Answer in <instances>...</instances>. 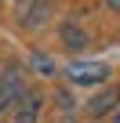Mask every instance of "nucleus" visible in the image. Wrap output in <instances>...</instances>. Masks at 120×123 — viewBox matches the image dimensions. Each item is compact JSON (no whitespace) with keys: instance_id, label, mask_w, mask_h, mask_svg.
Instances as JSON below:
<instances>
[{"instance_id":"nucleus-8","label":"nucleus","mask_w":120,"mask_h":123,"mask_svg":"<svg viewBox=\"0 0 120 123\" xmlns=\"http://www.w3.org/2000/svg\"><path fill=\"white\" fill-rule=\"evenodd\" d=\"M55 98H58V105H62V109H73V105H77V101H73V98H69V91H58V94H55Z\"/></svg>"},{"instance_id":"nucleus-3","label":"nucleus","mask_w":120,"mask_h":123,"mask_svg":"<svg viewBox=\"0 0 120 123\" xmlns=\"http://www.w3.org/2000/svg\"><path fill=\"white\" fill-rule=\"evenodd\" d=\"M36 116H40V94L26 91V98L15 105V123H36Z\"/></svg>"},{"instance_id":"nucleus-1","label":"nucleus","mask_w":120,"mask_h":123,"mask_svg":"<svg viewBox=\"0 0 120 123\" xmlns=\"http://www.w3.org/2000/svg\"><path fill=\"white\" fill-rule=\"evenodd\" d=\"M66 76L77 87H91V83H102L109 76V69L102 65V62H69V65H66Z\"/></svg>"},{"instance_id":"nucleus-5","label":"nucleus","mask_w":120,"mask_h":123,"mask_svg":"<svg viewBox=\"0 0 120 123\" xmlns=\"http://www.w3.org/2000/svg\"><path fill=\"white\" fill-rule=\"evenodd\" d=\"M62 40H66L69 47H77V51H80V47H87V33H84L80 25H73V22H66V25H62Z\"/></svg>"},{"instance_id":"nucleus-10","label":"nucleus","mask_w":120,"mask_h":123,"mask_svg":"<svg viewBox=\"0 0 120 123\" xmlns=\"http://www.w3.org/2000/svg\"><path fill=\"white\" fill-rule=\"evenodd\" d=\"M113 123H120V112H116V116H113Z\"/></svg>"},{"instance_id":"nucleus-6","label":"nucleus","mask_w":120,"mask_h":123,"mask_svg":"<svg viewBox=\"0 0 120 123\" xmlns=\"http://www.w3.org/2000/svg\"><path fill=\"white\" fill-rule=\"evenodd\" d=\"M29 65H33V73H40V76H51V73H55V62H51L47 54H33Z\"/></svg>"},{"instance_id":"nucleus-4","label":"nucleus","mask_w":120,"mask_h":123,"mask_svg":"<svg viewBox=\"0 0 120 123\" xmlns=\"http://www.w3.org/2000/svg\"><path fill=\"white\" fill-rule=\"evenodd\" d=\"M116 101H120V91H116V87H106L102 94H95V98H91V105H87V112H91V116L98 119V116H106V112H109V109H113Z\"/></svg>"},{"instance_id":"nucleus-7","label":"nucleus","mask_w":120,"mask_h":123,"mask_svg":"<svg viewBox=\"0 0 120 123\" xmlns=\"http://www.w3.org/2000/svg\"><path fill=\"white\" fill-rule=\"evenodd\" d=\"M15 4H18V15H22V11H33V7H40L44 0H15Z\"/></svg>"},{"instance_id":"nucleus-9","label":"nucleus","mask_w":120,"mask_h":123,"mask_svg":"<svg viewBox=\"0 0 120 123\" xmlns=\"http://www.w3.org/2000/svg\"><path fill=\"white\" fill-rule=\"evenodd\" d=\"M106 4H109V7H113V11H120V0H106Z\"/></svg>"},{"instance_id":"nucleus-2","label":"nucleus","mask_w":120,"mask_h":123,"mask_svg":"<svg viewBox=\"0 0 120 123\" xmlns=\"http://www.w3.org/2000/svg\"><path fill=\"white\" fill-rule=\"evenodd\" d=\"M26 98V87H22V73L11 65L4 76H0V112L4 109H11V105H18Z\"/></svg>"}]
</instances>
